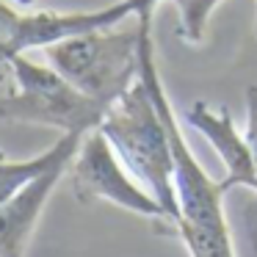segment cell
<instances>
[{
	"label": "cell",
	"instance_id": "9c48e42d",
	"mask_svg": "<svg viewBox=\"0 0 257 257\" xmlns=\"http://www.w3.org/2000/svg\"><path fill=\"white\" fill-rule=\"evenodd\" d=\"M221 0H172V6L177 9V34L180 39L191 42V45H202L207 34V23H210L213 12L218 9Z\"/></svg>",
	"mask_w": 257,
	"mask_h": 257
},
{
	"label": "cell",
	"instance_id": "277c9868",
	"mask_svg": "<svg viewBox=\"0 0 257 257\" xmlns=\"http://www.w3.org/2000/svg\"><path fill=\"white\" fill-rule=\"evenodd\" d=\"M14 89L0 97V119L58 127L61 133L97 130L108 108L75 89L50 64H36L25 53L12 58Z\"/></svg>",
	"mask_w": 257,
	"mask_h": 257
},
{
	"label": "cell",
	"instance_id": "52a82bcc",
	"mask_svg": "<svg viewBox=\"0 0 257 257\" xmlns=\"http://www.w3.org/2000/svg\"><path fill=\"white\" fill-rule=\"evenodd\" d=\"M67 169L69 163L50 169L47 174H42L39 180H34L20 194H14L12 199L0 205V257H25L28 243L36 232V224L56 185L67 177Z\"/></svg>",
	"mask_w": 257,
	"mask_h": 257
},
{
	"label": "cell",
	"instance_id": "3957f363",
	"mask_svg": "<svg viewBox=\"0 0 257 257\" xmlns=\"http://www.w3.org/2000/svg\"><path fill=\"white\" fill-rule=\"evenodd\" d=\"M45 58L75 89L111 108L139 80L141 25L100 28L45 47Z\"/></svg>",
	"mask_w": 257,
	"mask_h": 257
},
{
	"label": "cell",
	"instance_id": "5b68a950",
	"mask_svg": "<svg viewBox=\"0 0 257 257\" xmlns=\"http://www.w3.org/2000/svg\"><path fill=\"white\" fill-rule=\"evenodd\" d=\"M67 180L69 188H72V196L80 205L108 202L113 207L133 213V216L150 218V221H158L161 227L172 229V221H169L163 205L124 166V161L119 158V152L113 150V144L105 139L100 127L89 130L83 136L67 169Z\"/></svg>",
	"mask_w": 257,
	"mask_h": 257
},
{
	"label": "cell",
	"instance_id": "8992f818",
	"mask_svg": "<svg viewBox=\"0 0 257 257\" xmlns=\"http://www.w3.org/2000/svg\"><path fill=\"white\" fill-rule=\"evenodd\" d=\"M185 122L218 155V161L224 166V177H221L224 191L229 194L232 188H246L254 196V205H257V163H254V155H251V147L246 141V136L235 127V119L229 113V108H224V105L213 108L207 102L196 100V102H191L188 113H185ZM251 243L257 249V221L251 224Z\"/></svg>",
	"mask_w": 257,
	"mask_h": 257
},
{
	"label": "cell",
	"instance_id": "4fadbf2b",
	"mask_svg": "<svg viewBox=\"0 0 257 257\" xmlns=\"http://www.w3.org/2000/svg\"><path fill=\"white\" fill-rule=\"evenodd\" d=\"M0 158H3V150H0Z\"/></svg>",
	"mask_w": 257,
	"mask_h": 257
},
{
	"label": "cell",
	"instance_id": "7c38bea8",
	"mask_svg": "<svg viewBox=\"0 0 257 257\" xmlns=\"http://www.w3.org/2000/svg\"><path fill=\"white\" fill-rule=\"evenodd\" d=\"M9 3H12V6H17V9H34L39 0H9Z\"/></svg>",
	"mask_w": 257,
	"mask_h": 257
},
{
	"label": "cell",
	"instance_id": "6da1fadb",
	"mask_svg": "<svg viewBox=\"0 0 257 257\" xmlns=\"http://www.w3.org/2000/svg\"><path fill=\"white\" fill-rule=\"evenodd\" d=\"M141 25V64H139V80L150 89L158 108L163 113V122L172 136L174 150V188L180 202V227L177 235L183 238L191 257H238L229 232L227 216H224V191L221 180H213L194 155L188 139L183 133L177 111L166 94L161 69L155 61V42H152V14L136 17Z\"/></svg>",
	"mask_w": 257,
	"mask_h": 257
},
{
	"label": "cell",
	"instance_id": "7a4b0ae2",
	"mask_svg": "<svg viewBox=\"0 0 257 257\" xmlns=\"http://www.w3.org/2000/svg\"><path fill=\"white\" fill-rule=\"evenodd\" d=\"M100 130L113 144L124 166L150 188L163 205L172 229L180 227V202L174 188V150L172 136L163 122L155 97L141 80H136L116 102L105 111Z\"/></svg>",
	"mask_w": 257,
	"mask_h": 257
},
{
	"label": "cell",
	"instance_id": "8fae6325",
	"mask_svg": "<svg viewBox=\"0 0 257 257\" xmlns=\"http://www.w3.org/2000/svg\"><path fill=\"white\" fill-rule=\"evenodd\" d=\"M243 136L251 147V155H254L257 163V86H249L246 89V127Z\"/></svg>",
	"mask_w": 257,
	"mask_h": 257
},
{
	"label": "cell",
	"instance_id": "30bf717a",
	"mask_svg": "<svg viewBox=\"0 0 257 257\" xmlns=\"http://www.w3.org/2000/svg\"><path fill=\"white\" fill-rule=\"evenodd\" d=\"M20 12L9 0H0V83L12 75V58L17 56V28H20Z\"/></svg>",
	"mask_w": 257,
	"mask_h": 257
},
{
	"label": "cell",
	"instance_id": "ba28073f",
	"mask_svg": "<svg viewBox=\"0 0 257 257\" xmlns=\"http://www.w3.org/2000/svg\"><path fill=\"white\" fill-rule=\"evenodd\" d=\"M83 136L86 133H61L45 152H39L34 158H25V161H6V158H0V205L6 199H12L14 194H20L34 180H39L42 174H47L50 169L61 166V163H72Z\"/></svg>",
	"mask_w": 257,
	"mask_h": 257
}]
</instances>
